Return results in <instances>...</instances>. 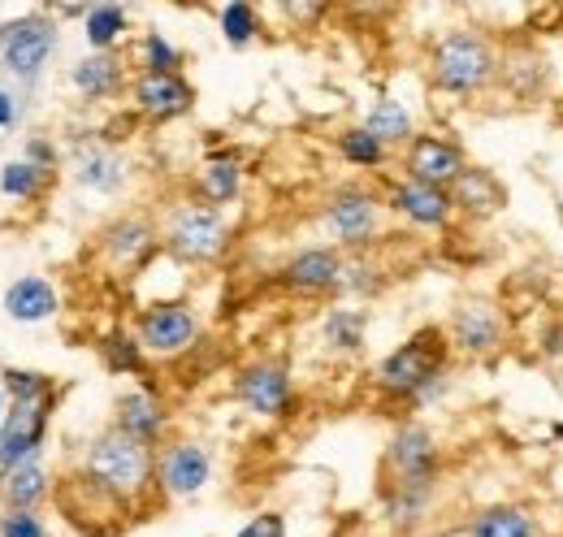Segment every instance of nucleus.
<instances>
[{
  "label": "nucleus",
  "instance_id": "f257e3e1",
  "mask_svg": "<svg viewBox=\"0 0 563 537\" xmlns=\"http://www.w3.org/2000/svg\"><path fill=\"white\" fill-rule=\"evenodd\" d=\"M503 74V53L477 26H455L438 35L429 48V83L451 100H477L486 96Z\"/></svg>",
  "mask_w": 563,
  "mask_h": 537
},
{
  "label": "nucleus",
  "instance_id": "f03ea898",
  "mask_svg": "<svg viewBox=\"0 0 563 537\" xmlns=\"http://www.w3.org/2000/svg\"><path fill=\"white\" fill-rule=\"evenodd\" d=\"M446 355H451L446 330H438V326L417 330L404 347H395V351L377 364V386L412 403L433 377L446 373Z\"/></svg>",
  "mask_w": 563,
  "mask_h": 537
},
{
  "label": "nucleus",
  "instance_id": "7ed1b4c3",
  "mask_svg": "<svg viewBox=\"0 0 563 537\" xmlns=\"http://www.w3.org/2000/svg\"><path fill=\"white\" fill-rule=\"evenodd\" d=\"M152 476V460H147V447L131 442L122 429H109L91 442L87 451V481L113 498H131L140 494Z\"/></svg>",
  "mask_w": 563,
  "mask_h": 537
},
{
  "label": "nucleus",
  "instance_id": "20e7f679",
  "mask_svg": "<svg viewBox=\"0 0 563 537\" xmlns=\"http://www.w3.org/2000/svg\"><path fill=\"white\" fill-rule=\"evenodd\" d=\"M225 243H230V230L221 208L212 204H183L165 221V248L187 265H209L225 252Z\"/></svg>",
  "mask_w": 563,
  "mask_h": 537
},
{
  "label": "nucleus",
  "instance_id": "39448f33",
  "mask_svg": "<svg viewBox=\"0 0 563 537\" xmlns=\"http://www.w3.org/2000/svg\"><path fill=\"white\" fill-rule=\"evenodd\" d=\"M446 342L464 360H490L507 347V317L490 299H464L451 321H446Z\"/></svg>",
  "mask_w": 563,
  "mask_h": 537
},
{
  "label": "nucleus",
  "instance_id": "423d86ee",
  "mask_svg": "<svg viewBox=\"0 0 563 537\" xmlns=\"http://www.w3.org/2000/svg\"><path fill=\"white\" fill-rule=\"evenodd\" d=\"M404 169H408L412 183L451 191L455 178L468 169V156H464V147H460L455 139H446V134H417V139L408 143Z\"/></svg>",
  "mask_w": 563,
  "mask_h": 537
},
{
  "label": "nucleus",
  "instance_id": "0eeeda50",
  "mask_svg": "<svg viewBox=\"0 0 563 537\" xmlns=\"http://www.w3.org/2000/svg\"><path fill=\"white\" fill-rule=\"evenodd\" d=\"M53 48H57V31L44 18H22L0 31V62L18 78H35L53 57Z\"/></svg>",
  "mask_w": 563,
  "mask_h": 537
},
{
  "label": "nucleus",
  "instance_id": "6e6552de",
  "mask_svg": "<svg viewBox=\"0 0 563 537\" xmlns=\"http://www.w3.org/2000/svg\"><path fill=\"white\" fill-rule=\"evenodd\" d=\"M140 347L152 355H178L187 347H196L200 338V321L187 304H152L140 317Z\"/></svg>",
  "mask_w": 563,
  "mask_h": 537
},
{
  "label": "nucleus",
  "instance_id": "1a4fd4ad",
  "mask_svg": "<svg viewBox=\"0 0 563 537\" xmlns=\"http://www.w3.org/2000/svg\"><path fill=\"white\" fill-rule=\"evenodd\" d=\"M442 464V447H438V434L421 425V420H408L395 429L390 447H386V469L390 481H408V476H438Z\"/></svg>",
  "mask_w": 563,
  "mask_h": 537
},
{
  "label": "nucleus",
  "instance_id": "9d476101",
  "mask_svg": "<svg viewBox=\"0 0 563 537\" xmlns=\"http://www.w3.org/2000/svg\"><path fill=\"white\" fill-rule=\"evenodd\" d=\"M325 226H330L334 243L360 248L382 230V204L373 200L368 191H360V187H347V191H339L334 200L325 204Z\"/></svg>",
  "mask_w": 563,
  "mask_h": 537
},
{
  "label": "nucleus",
  "instance_id": "9b49d317",
  "mask_svg": "<svg viewBox=\"0 0 563 537\" xmlns=\"http://www.w3.org/2000/svg\"><path fill=\"white\" fill-rule=\"evenodd\" d=\"M234 395L239 403L247 407V412H256V416H286L290 412V373L282 369V364H269V360H261V364H247L243 373H239V382H234Z\"/></svg>",
  "mask_w": 563,
  "mask_h": 537
},
{
  "label": "nucleus",
  "instance_id": "f8f14e48",
  "mask_svg": "<svg viewBox=\"0 0 563 537\" xmlns=\"http://www.w3.org/2000/svg\"><path fill=\"white\" fill-rule=\"evenodd\" d=\"M212 476V456L200 442H174L161 451V464H156V481L174 494V498H191L209 485Z\"/></svg>",
  "mask_w": 563,
  "mask_h": 537
},
{
  "label": "nucleus",
  "instance_id": "ddd939ff",
  "mask_svg": "<svg viewBox=\"0 0 563 537\" xmlns=\"http://www.w3.org/2000/svg\"><path fill=\"white\" fill-rule=\"evenodd\" d=\"M451 204H455V212L468 217V221H490V217H498V212L507 208V187H503V178H498L494 169L468 165V169L455 178V187H451Z\"/></svg>",
  "mask_w": 563,
  "mask_h": 537
},
{
  "label": "nucleus",
  "instance_id": "4468645a",
  "mask_svg": "<svg viewBox=\"0 0 563 537\" xmlns=\"http://www.w3.org/2000/svg\"><path fill=\"white\" fill-rule=\"evenodd\" d=\"M44 442V399L13 403L4 429H0V464L4 469H22L31 464V456Z\"/></svg>",
  "mask_w": 563,
  "mask_h": 537
},
{
  "label": "nucleus",
  "instance_id": "2eb2a0df",
  "mask_svg": "<svg viewBox=\"0 0 563 537\" xmlns=\"http://www.w3.org/2000/svg\"><path fill=\"white\" fill-rule=\"evenodd\" d=\"M390 208H395L404 221L421 226V230H442V226H451V217H455L451 191H442V187H424V183H412V178L395 183Z\"/></svg>",
  "mask_w": 563,
  "mask_h": 537
},
{
  "label": "nucleus",
  "instance_id": "dca6fc26",
  "mask_svg": "<svg viewBox=\"0 0 563 537\" xmlns=\"http://www.w3.org/2000/svg\"><path fill=\"white\" fill-rule=\"evenodd\" d=\"M282 282L299 295H325L343 286V256L334 248H308L282 265Z\"/></svg>",
  "mask_w": 563,
  "mask_h": 537
},
{
  "label": "nucleus",
  "instance_id": "f3484780",
  "mask_svg": "<svg viewBox=\"0 0 563 537\" xmlns=\"http://www.w3.org/2000/svg\"><path fill=\"white\" fill-rule=\"evenodd\" d=\"M468 537H547V520L529 503H490L464 525Z\"/></svg>",
  "mask_w": 563,
  "mask_h": 537
},
{
  "label": "nucleus",
  "instance_id": "a211bd4d",
  "mask_svg": "<svg viewBox=\"0 0 563 537\" xmlns=\"http://www.w3.org/2000/svg\"><path fill=\"white\" fill-rule=\"evenodd\" d=\"M196 100L191 83L183 74H140L135 83V109L147 118H178Z\"/></svg>",
  "mask_w": 563,
  "mask_h": 537
},
{
  "label": "nucleus",
  "instance_id": "6ab92c4d",
  "mask_svg": "<svg viewBox=\"0 0 563 537\" xmlns=\"http://www.w3.org/2000/svg\"><path fill=\"white\" fill-rule=\"evenodd\" d=\"M118 429L140 442V447H156L165 434V403L156 399L152 391H131L118 403Z\"/></svg>",
  "mask_w": 563,
  "mask_h": 537
},
{
  "label": "nucleus",
  "instance_id": "aec40b11",
  "mask_svg": "<svg viewBox=\"0 0 563 537\" xmlns=\"http://www.w3.org/2000/svg\"><path fill=\"white\" fill-rule=\"evenodd\" d=\"M433 494H438V476H408V481H390L386 490V520L395 529H412L421 525L433 507Z\"/></svg>",
  "mask_w": 563,
  "mask_h": 537
},
{
  "label": "nucleus",
  "instance_id": "412c9836",
  "mask_svg": "<svg viewBox=\"0 0 563 537\" xmlns=\"http://www.w3.org/2000/svg\"><path fill=\"white\" fill-rule=\"evenodd\" d=\"M74 178H78L87 191L109 196V191H118V187L126 183V165H122V156H118L113 147L91 143V147H78V156H74Z\"/></svg>",
  "mask_w": 563,
  "mask_h": 537
},
{
  "label": "nucleus",
  "instance_id": "4be33fe9",
  "mask_svg": "<svg viewBox=\"0 0 563 537\" xmlns=\"http://www.w3.org/2000/svg\"><path fill=\"white\" fill-rule=\"evenodd\" d=\"M4 313L13 321H44L57 313V291L44 277H22L4 291Z\"/></svg>",
  "mask_w": 563,
  "mask_h": 537
},
{
  "label": "nucleus",
  "instance_id": "5701e85b",
  "mask_svg": "<svg viewBox=\"0 0 563 537\" xmlns=\"http://www.w3.org/2000/svg\"><path fill=\"white\" fill-rule=\"evenodd\" d=\"M152 226L143 221V217H122L109 234H104V248H109V256L118 261L122 268L140 265V261H147L152 256Z\"/></svg>",
  "mask_w": 563,
  "mask_h": 537
},
{
  "label": "nucleus",
  "instance_id": "b1692460",
  "mask_svg": "<svg viewBox=\"0 0 563 537\" xmlns=\"http://www.w3.org/2000/svg\"><path fill=\"white\" fill-rule=\"evenodd\" d=\"M364 131L373 134L377 143H412L417 139V127H412V113L399 105V100H377L373 109H368V118H364Z\"/></svg>",
  "mask_w": 563,
  "mask_h": 537
},
{
  "label": "nucleus",
  "instance_id": "393cba45",
  "mask_svg": "<svg viewBox=\"0 0 563 537\" xmlns=\"http://www.w3.org/2000/svg\"><path fill=\"white\" fill-rule=\"evenodd\" d=\"M118 83H122V66H118V57H109V53H91L87 62L74 66V87H78L87 100L113 96Z\"/></svg>",
  "mask_w": 563,
  "mask_h": 537
},
{
  "label": "nucleus",
  "instance_id": "a878e982",
  "mask_svg": "<svg viewBox=\"0 0 563 537\" xmlns=\"http://www.w3.org/2000/svg\"><path fill=\"white\" fill-rule=\"evenodd\" d=\"M239 187H243V169H239V161H230V156H212L209 165L200 169V196H205V204H212V208L234 200Z\"/></svg>",
  "mask_w": 563,
  "mask_h": 537
},
{
  "label": "nucleus",
  "instance_id": "bb28decb",
  "mask_svg": "<svg viewBox=\"0 0 563 537\" xmlns=\"http://www.w3.org/2000/svg\"><path fill=\"white\" fill-rule=\"evenodd\" d=\"M82 35H87V44L96 53H109L126 35V9L122 4H91L87 22H82Z\"/></svg>",
  "mask_w": 563,
  "mask_h": 537
},
{
  "label": "nucleus",
  "instance_id": "cd10ccee",
  "mask_svg": "<svg viewBox=\"0 0 563 537\" xmlns=\"http://www.w3.org/2000/svg\"><path fill=\"white\" fill-rule=\"evenodd\" d=\"M321 335L330 342V351H360V342H364V313L360 308H330Z\"/></svg>",
  "mask_w": 563,
  "mask_h": 537
},
{
  "label": "nucleus",
  "instance_id": "c85d7f7f",
  "mask_svg": "<svg viewBox=\"0 0 563 537\" xmlns=\"http://www.w3.org/2000/svg\"><path fill=\"white\" fill-rule=\"evenodd\" d=\"M256 31H261V18H256L252 4H243V0L221 4V35H225L230 48H247L256 40Z\"/></svg>",
  "mask_w": 563,
  "mask_h": 537
},
{
  "label": "nucleus",
  "instance_id": "c756f323",
  "mask_svg": "<svg viewBox=\"0 0 563 537\" xmlns=\"http://www.w3.org/2000/svg\"><path fill=\"white\" fill-rule=\"evenodd\" d=\"M339 152L347 165H360V169H377L386 161V143H377L364 127H352V131L339 134Z\"/></svg>",
  "mask_w": 563,
  "mask_h": 537
},
{
  "label": "nucleus",
  "instance_id": "7c9ffc66",
  "mask_svg": "<svg viewBox=\"0 0 563 537\" xmlns=\"http://www.w3.org/2000/svg\"><path fill=\"white\" fill-rule=\"evenodd\" d=\"M44 490H48V481H44V469H40V464H22V469L9 472V481H4V494H9V503H13L18 512H26L31 503H40Z\"/></svg>",
  "mask_w": 563,
  "mask_h": 537
},
{
  "label": "nucleus",
  "instance_id": "2f4dec72",
  "mask_svg": "<svg viewBox=\"0 0 563 537\" xmlns=\"http://www.w3.org/2000/svg\"><path fill=\"white\" fill-rule=\"evenodd\" d=\"M140 53H143V74H178V66H183V53L165 35H156V31L143 35Z\"/></svg>",
  "mask_w": 563,
  "mask_h": 537
},
{
  "label": "nucleus",
  "instance_id": "473e14b6",
  "mask_svg": "<svg viewBox=\"0 0 563 537\" xmlns=\"http://www.w3.org/2000/svg\"><path fill=\"white\" fill-rule=\"evenodd\" d=\"M44 174H48V169H40V165H31V161H9V165L0 169V187H4L9 196H35V187L44 183Z\"/></svg>",
  "mask_w": 563,
  "mask_h": 537
},
{
  "label": "nucleus",
  "instance_id": "72a5a7b5",
  "mask_svg": "<svg viewBox=\"0 0 563 537\" xmlns=\"http://www.w3.org/2000/svg\"><path fill=\"white\" fill-rule=\"evenodd\" d=\"M104 360H109V369H113V373H140V364H143L140 338L113 335L109 342H104Z\"/></svg>",
  "mask_w": 563,
  "mask_h": 537
},
{
  "label": "nucleus",
  "instance_id": "f704fd0d",
  "mask_svg": "<svg viewBox=\"0 0 563 537\" xmlns=\"http://www.w3.org/2000/svg\"><path fill=\"white\" fill-rule=\"evenodd\" d=\"M377 286H382V273L373 265H364V261H343V286H339V291H347V295H377Z\"/></svg>",
  "mask_w": 563,
  "mask_h": 537
},
{
  "label": "nucleus",
  "instance_id": "c9c22d12",
  "mask_svg": "<svg viewBox=\"0 0 563 537\" xmlns=\"http://www.w3.org/2000/svg\"><path fill=\"white\" fill-rule=\"evenodd\" d=\"M9 377V391H13V403H35L48 395V382L40 373H4Z\"/></svg>",
  "mask_w": 563,
  "mask_h": 537
},
{
  "label": "nucleus",
  "instance_id": "e433bc0d",
  "mask_svg": "<svg viewBox=\"0 0 563 537\" xmlns=\"http://www.w3.org/2000/svg\"><path fill=\"white\" fill-rule=\"evenodd\" d=\"M0 537H44V525L31 512H9L0 520Z\"/></svg>",
  "mask_w": 563,
  "mask_h": 537
},
{
  "label": "nucleus",
  "instance_id": "4c0bfd02",
  "mask_svg": "<svg viewBox=\"0 0 563 537\" xmlns=\"http://www.w3.org/2000/svg\"><path fill=\"white\" fill-rule=\"evenodd\" d=\"M234 537H286V520H282L278 512H265V516L247 520Z\"/></svg>",
  "mask_w": 563,
  "mask_h": 537
},
{
  "label": "nucleus",
  "instance_id": "58836bf2",
  "mask_svg": "<svg viewBox=\"0 0 563 537\" xmlns=\"http://www.w3.org/2000/svg\"><path fill=\"white\" fill-rule=\"evenodd\" d=\"M538 351L542 360H563V321H547L538 330Z\"/></svg>",
  "mask_w": 563,
  "mask_h": 537
},
{
  "label": "nucleus",
  "instance_id": "ea45409f",
  "mask_svg": "<svg viewBox=\"0 0 563 537\" xmlns=\"http://www.w3.org/2000/svg\"><path fill=\"white\" fill-rule=\"evenodd\" d=\"M26 161H31V165H40V169H48V165H53V147H48V143H31Z\"/></svg>",
  "mask_w": 563,
  "mask_h": 537
},
{
  "label": "nucleus",
  "instance_id": "a19ab883",
  "mask_svg": "<svg viewBox=\"0 0 563 537\" xmlns=\"http://www.w3.org/2000/svg\"><path fill=\"white\" fill-rule=\"evenodd\" d=\"M9 122H13V100L0 91V127H9Z\"/></svg>",
  "mask_w": 563,
  "mask_h": 537
},
{
  "label": "nucleus",
  "instance_id": "79ce46f5",
  "mask_svg": "<svg viewBox=\"0 0 563 537\" xmlns=\"http://www.w3.org/2000/svg\"><path fill=\"white\" fill-rule=\"evenodd\" d=\"M555 434H560V438H563V425H555Z\"/></svg>",
  "mask_w": 563,
  "mask_h": 537
},
{
  "label": "nucleus",
  "instance_id": "37998d69",
  "mask_svg": "<svg viewBox=\"0 0 563 537\" xmlns=\"http://www.w3.org/2000/svg\"><path fill=\"white\" fill-rule=\"evenodd\" d=\"M424 537H446V534H424Z\"/></svg>",
  "mask_w": 563,
  "mask_h": 537
}]
</instances>
